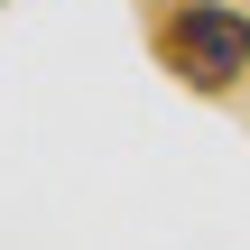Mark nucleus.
Segmentation results:
<instances>
[{
    "mask_svg": "<svg viewBox=\"0 0 250 250\" xmlns=\"http://www.w3.org/2000/svg\"><path fill=\"white\" fill-rule=\"evenodd\" d=\"M148 46H158V65H167L186 93L223 102L250 74V9H232V0H167L158 28H148Z\"/></svg>",
    "mask_w": 250,
    "mask_h": 250,
    "instance_id": "f257e3e1",
    "label": "nucleus"
}]
</instances>
